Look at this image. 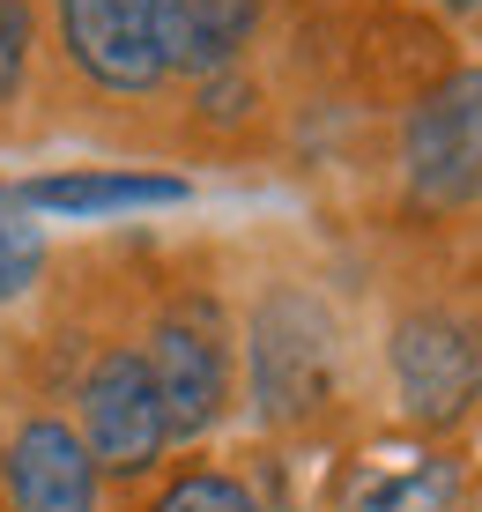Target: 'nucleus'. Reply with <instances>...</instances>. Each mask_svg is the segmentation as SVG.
<instances>
[{
    "instance_id": "obj_1",
    "label": "nucleus",
    "mask_w": 482,
    "mask_h": 512,
    "mask_svg": "<svg viewBox=\"0 0 482 512\" xmlns=\"http://www.w3.org/2000/svg\"><path fill=\"white\" fill-rule=\"evenodd\" d=\"M245 364H253V416L290 431L334 401V320L312 290H267L245 320Z\"/></svg>"
},
{
    "instance_id": "obj_11",
    "label": "nucleus",
    "mask_w": 482,
    "mask_h": 512,
    "mask_svg": "<svg viewBox=\"0 0 482 512\" xmlns=\"http://www.w3.org/2000/svg\"><path fill=\"white\" fill-rule=\"evenodd\" d=\"M141 512H275V505L260 498V483H253V475L193 461V468L164 475V483H156L149 498H141Z\"/></svg>"
},
{
    "instance_id": "obj_6",
    "label": "nucleus",
    "mask_w": 482,
    "mask_h": 512,
    "mask_svg": "<svg viewBox=\"0 0 482 512\" xmlns=\"http://www.w3.org/2000/svg\"><path fill=\"white\" fill-rule=\"evenodd\" d=\"M52 45L104 97H156L171 82L149 0H52Z\"/></svg>"
},
{
    "instance_id": "obj_14",
    "label": "nucleus",
    "mask_w": 482,
    "mask_h": 512,
    "mask_svg": "<svg viewBox=\"0 0 482 512\" xmlns=\"http://www.w3.org/2000/svg\"><path fill=\"white\" fill-rule=\"evenodd\" d=\"M445 15H460V23H482V0H445Z\"/></svg>"
},
{
    "instance_id": "obj_7",
    "label": "nucleus",
    "mask_w": 482,
    "mask_h": 512,
    "mask_svg": "<svg viewBox=\"0 0 482 512\" xmlns=\"http://www.w3.org/2000/svg\"><path fill=\"white\" fill-rule=\"evenodd\" d=\"M0 490H8L15 512H97L104 505V475L89 461L82 431L67 416H52V409H30L8 431Z\"/></svg>"
},
{
    "instance_id": "obj_13",
    "label": "nucleus",
    "mask_w": 482,
    "mask_h": 512,
    "mask_svg": "<svg viewBox=\"0 0 482 512\" xmlns=\"http://www.w3.org/2000/svg\"><path fill=\"white\" fill-rule=\"evenodd\" d=\"M23 208H8L0 216V305L8 297H23L30 282H38V268H45V238L30 231V223H15Z\"/></svg>"
},
{
    "instance_id": "obj_9",
    "label": "nucleus",
    "mask_w": 482,
    "mask_h": 512,
    "mask_svg": "<svg viewBox=\"0 0 482 512\" xmlns=\"http://www.w3.org/2000/svg\"><path fill=\"white\" fill-rule=\"evenodd\" d=\"M149 15L171 82H208L245 67V45L267 23V0H149Z\"/></svg>"
},
{
    "instance_id": "obj_2",
    "label": "nucleus",
    "mask_w": 482,
    "mask_h": 512,
    "mask_svg": "<svg viewBox=\"0 0 482 512\" xmlns=\"http://www.w3.org/2000/svg\"><path fill=\"white\" fill-rule=\"evenodd\" d=\"M75 431H82L104 483H149L164 468L171 416H164L149 357L134 342H104L89 357V372L75 379Z\"/></svg>"
},
{
    "instance_id": "obj_8",
    "label": "nucleus",
    "mask_w": 482,
    "mask_h": 512,
    "mask_svg": "<svg viewBox=\"0 0 482 512\" xmlns=\"http://www.w3.org/2000/svg\"><path fill=\"white\" fill-rule=\"evenodd\" d=\"M193 201V179L134 164H75V171H30L15 179V208L30 216H127V208H178Z\"/></svg>"
},
{
    "instance_id": "obj_10",
    "label": "nucleus",
    "mask_w": 482,
    "mask_h": 512,
    "mask_svg": "<svg viewBox=\"0 0 482 512\" xmlns=\"http://www.w3.org/2000/svg\"><path fill=\"white\" fill-rule=\"evenodd\" d=\"M460 453L453 446H408V453H371L349 461L334 512H453L460 505Z\"/></svg>"
},
{
    "instance_id": "obj_4",
    "label": "nucleus",
    "mask_w": 482,
    "mask_h": 512,
    "mask_svg": "<svg viewBox=\"0 0 482 512\" xmlns=\"http://www.w3.org/2000/svg\"><path fill=\"white\" fill-rule=\"evenodd\" d=\"M401 186L423 216L482 208V67H453L401 112Z\"/></svg>"
},
{
    "instance_id": "obj_3",
    "label": "nucleus",
    "mask_w": 482,
    "mask_h": 512,
    "mask_svg": "<svg viewBox=\"0 0 482 512\" xmlns=\"http://www.w3.org/2000/svg\"><path fill=\"white\" fill-rule=\"evenodd\" d=\"M156 372V394H164L171 416V446L178 438H208L238 401V342H230V320L216 297H171L149 320V342H141Z\"/></svg>"
},
{
    "instance_id": "obj_5",
    "label": "nucleus",
    "mask_w": 482,
    "mask_h": 512,
    "mask_svg": "<svg viewBox=\"0 0 482 512\" xmlns=\"http://www.w3.org/2000/svg\"><path fill=\"white\" fill-rule=\"evenodd\" d=\"M401 416L416 431H453L482 401V312L468 305H408L386 334Z\"/></svg>"
},
{
    "instance_id": "obj_12",
    "label": "nucleus",
    "mask_w": 482,
    "mask_h": 512,
    "mask_svg": "<svg viewBox=\"0 0 482 512\" xmlns=\"http://www.w3.org/2000/svg\"><path fill=\"white\" fill-rule=\"evenodd\" d=\"M38 60V0H0V112L23 97Z\"/></svg>"
},
{
    "instance_id": "obj_15",
    "label": "nucleus",
    "mask_w": 482,
    "mask_h": 512,
    "mask_svg": "<svg viewBox=\"0 0 482 512\" xmlns=\"http://www.w3.org/2000/svg\"><path fill=\"white\" fill-rule=\"evenodd\" d=\"M475 512H482V483H475Z\"/></svg>"
}]
</instances>
